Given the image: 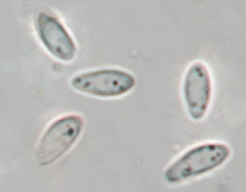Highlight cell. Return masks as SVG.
<instances>
[{
	"label": "cell",
	"instance_id": "6da1fadb",
	"mask_svg": "<svg viewBox=\"0 0 246 192\" xmlns=\"http://www.w3.org/2000/svg\"><path fill=\"white\" fill-rule=\"evenodd\" d=\"M133 77L120 70L106 69L79 75L71 81L72 86L82 92L97 96L108 97L122 95L135 84Z\"/></svg>",
	"mask_w": 246,
	"mask_h": 192
},
{
	"label": "cell",
	"instance_id": "7a4b0ae2",
	"mask_svg": "<svg viewBox=\"0 0 246 192\" xmlns=\"http://www.w3.org/2000/svg\"><path fill=\"white\" fill-rule=\"evenodd\" d=\"M184 92L190 115L196 120L201 119L207 110L211 93L209 74L202 64L196 63L190 68L184 81Z\"/></svg>",
	"mask_w": 246,
	"mask_h": 192
},
{
	"label": "cell",
	"instance_id": "3957f363",
	"mask_svg": "<svg viewBox=\"0 0 246 192\" xmlns=\"http://www.w3.org/2000/svg\"><path fill=\"white\" fill-rule=\"evenodd\" d=\"M41 37L49 51L56 57L68 61L74 57L76 47L71 38L62 25L56 19L43 13L38 19Z\"/></svg>",
	"mask_w": 246,
	"mask_h": 192
}]
</instances>
